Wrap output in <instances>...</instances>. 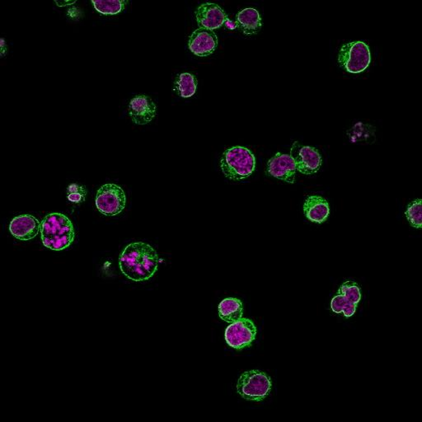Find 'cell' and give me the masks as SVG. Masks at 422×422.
<instances>
[{
  "label": "cell",
  "mask_w": 422,
  "mask_h": 422,
  "mask_svg": "<svg viewBox=\"0 0 422 422\" xmlns=\"http://www.w3.org/2000/svg\"><path fill=\"white\" fill-rule=\"evenodd\" d=\"M304 211L307 218L312 222H325L330 214L329 204L325 198L319 195H310L305 200Z\"/></svg>",
  "instance_id": "5bb4252c"
},
{
  "label": "cell",
  "mask_w": 422,
  "mask_h": 422,
  "mask_svg": "<svg viewBox=\"0 0 422 422\" xmlns=\"http://www.w3.org/2000/svg\"><path fill=\"white\" fill-rule=\"evenodd\" d=\"M189 46L194 55L206 57L215 52L218 46V37L214 31L200 28L189 37Z\"/></svg>",
  "instance_id": "ba28073f"
},
{
  "label": "cell",
  "mask_w": 422,
  "mask_h": 422,
  "mask_svg": "<svg viewBox=\"0 0 422 422\" xmlns=\"http://www.w3.org/2000/svg\"><path fill=\"white\" fill-rule=\"evenodd\" d=\"M236 26L246 35L257 33L262 28L261 16L254 8H245L237 15Z\"/></svg>",
  "instance_id": "9a60e30c"
},
{
  "label": "cell",
  "mask_w": 422,
  "mask_h": 422,
  "mask_svg": "<svg viewBox=\"0 0 422 422\" xmlns=\"http://www.w3.org/2000/svg\"><path fill=\"white\" fill-rule=\"evenodd\" d=\"M244 308L241 300L236 298H228L220 302L219 315L224 321L233 323L242 317Z\"/></svg>",
  "instance_id": "2e32d148"
},
{
  "label": "cell",
  "mask_w": 422,
  "mask_h": 422,
  "mask_svg": "<svg viewBox=\"0 0 422 422\" xmlns=\"http://www.w3.org/2000/svg\"><path fill=\"white\" fill-rule=\"evenodd\" d=\"M357 305L349 303L342 295H336L332 298L331 309L336 314H343L345 317H352L356 313Z\"/></svg>",
  "instance_id": "d6986e66"
},
{
  "label": "cell",
  "mask_w": 422,
  "mask_h": 422,
  "mask_svg": "<svg viewBox=\"0 0 422 422\" xmlns=\"http://www.w3.org/2000/svg\"><path fill=\"white\" fill-rule=\"evenodd\" d=\"M127 1L122 0H102V1H92L95 10L104 15H115L119 14L126 6Z\"/></svg>",
  "instance_id": "ac0fdd59"
},
{
  "label": "cell",
  "mask_w": 422,
  "mask_h": 422,
  "mask_svg": "<svg viewBox=\"0 0 422 422\" xmlns=\"http://www.w3.org/2000/svg\"><path fill=\"white\" fill-rule=\"evenodd\" d=\"M271 381L266 373L253 370L242 374L237 383V391L242 399L259 402L266 399L271 390Z\"/></svg>",
  "instance_id": "277c9868"
},
{
  "label": "cell",
  "mask_w": 422,
  "mask_h": 422,
  "mask_svg": "<svg viewBox=\"0 0 422 422\" xmlns=\"http://www.w3.org/2000/svg\"><path fill=\"white\" fill-rule=\"evenodd\" d=\"M295 160L296 171L303 174L316 173L322 164V157L316 148L303 146L296 149V155H291Z\"/></svg>",
  "instance_id": "7c38bea8"
},
{
  "label": "cell",
  "mask_w": 422,
  "mask_h": 422,
  "mask_svg": "<svg viewBox=\"0 0 422 422\" xmlns=\"http://www.w3.org/2000/svg\"><path fill=\"white\" fill-rule=\"evenodd\" d=\"M407 219L413 227L421 229L422 226L421 200H416L409 204L406 211Z\"/></svg>",
  "instance_id": "44dd1931"
},
{
  "label": "cell",
  "mask_w": 422,
  "mask_h": 422,
  "mask_svg": "<svg viewBox=\"0 0 422 422\" xmlns=\"http://www.w3.org/2000/svg\"><path fill=\"white\" fill-rule=\"evenodd\" d=\"M68 200L70 202L79 204L84 202L87 191L84 186L78 184H71L68 187Z\"/></svg>",
  "instance_id": "7402d4cb"
},
{
  "label": "cell",
  "mask_w": 422,
  "mask_h": 422,
  "mask_svg": "<svg viewBox=\"0 0 422 422\" xmlns=\"http://www.w3.org/2000/svg\"><path fill=\"white\" fill-rule=\"evenodd\" d=\"M267 173L271 176L284 182L294 183L296 181V167L293 157L289 155L277 153L268 162Z\"/></svg>",
  "instance_id": "8fae6325"
},
{
  "label": "cell",
  "mask_w": 422,
  "mask_h": 422,
  "mask_svg": "<svg viewBox=\"0 0 422 422\" xmlns=\"http://www.w3.org/2000/svg\"><path fill=\"white\" fill-rule=\"evenodd\" d=\"M195 14L200 28L211 31L220 28L228 20V17L222 8L218 4L213 3L202 4L195 10Z\"/></svg>",
  "instance_id": "9c48e42d"
},
{
  "label": "cell",
  "mask_w": 422,
  "mask_h": 422,
  "mask_svg": "<svg viewBox=\"0 0 422 422\" xmlns=\"http://www.w3.org/2000/svg\"><path fill=\"white\" fill-rule=\"evenodd\" d=\"M256 160L249 149L233 147L224 153L220 160V169L230 180L240 181L248 178L254 172Z\"/></svg>",
  "instance_id": "3957f363"
},
{
  "label": "cell",
  "mask_w": 422,
  "mask_h": 422,
  "mask_svg": "<svg viewBox=\"0 0 422 422\" xmlns=\"http://www.w3.org/2000/svg\"><path fill=\"white\" fill-rule=\"evenodd\" d=\"M370 59L372 57L368 46L362 41L344 45L338 57L341 66L352 74H359L367 69Z\"/></svg>",
  "instance_id": "5b68a950"
},
{
  "label": "cell",
  "mask_w": 422,
  "mask_h": 422,
  "mask_svg": "<svg viewBox=\"0 0 422 422\" xmlns=\"http://www.w3.org/2000/svg\"><path fill=\"white\" fill-rule=\"evenodd\" d=\"M257 327L249 318H241L226 328L225 341L229 347L242 349L251 346L257 336Z\"/></svg>",
  "instance_id": "52a82bcc"
},
{
  "label": "cell",
  "mask_w": 422,
  "mask_h": 422,
  "mask_svg": "<svg viewBox=\"0 0 422 422\" xmlns=\"http://www.w3.org/2000/svg\"><path fill=\"white\" fill-rule=\"evenodd\" d=\"M128 112L135 125L144 126L155 117L157 106L151 97L140 95L131 101Z\"/></svg>",
  "instance_id": "30bf717a"
},
{
  "label": "cell",
  "mask_w": 422,
  "mask_h": 422,
  "mask_svg": "<svg viewBox=\"0 0 422 422\" xmlns=\"http://www.w3.org/2000/svg\"><path fill=\"white\" fill-rule=\"evenodd\" d=\"M338 295H342L352 304L357 305L361 298L359 287L353 281H347L340 287Z\"/></svg>",
  "instance_id": "ffe728a7"
},
{
  "label": "cell",
  "mask_w": 422,
  "mask_h": 422,
  "mask_svg": "<svg viewBox=\"0 0 422 422\" xmlns=\"http://www.w3.org/2000/svg\"><path fill=\"white\" fill-rule=\"evenodd\" d=\"M40 228L39 220L30 215L15 217L10 225L12 236L22 241L32 240L39 233Z\"/></svg>",
  "instance_id": "4fadbf2b"
},
{
  "label": "cell",
  "mask_w": 422,
  "mask_h": 422,
  "mask_svg": "<svg viewBox=\"0 0 422 422\" xmlns=\"http://www.w3.org/2000/svg\"><path fill=\"white\" fill-rule=\"evenodd\" d=\"M123 274L131 280H147L155 274L159 265L156 251L146 242H133L126 247L119 258Z\"/></svg>",
  "instance_id": "6da1fadb"
},
{
  "label": "cell",
  "mask_w": 422,
  "mask_h": 422,
  "mask_svg": "<svg viewBox=\"0 0 422 422\" xmlns=\"http://www.w3.org/2000/svg\"><path fill=\"white\" fill-rule=\"evenodd\" d=\"M126 195L121 186L116 184H106L97 191L96 207L102 215L114 216L124 210Z\"/></svg>",
  "instance_id": "8992f818"
},
{
  "label": "cell",
  "mask_w": 422,
  "mask_h": 422,
  "mask_svg": "<svg viewBox=\"0 0 422 422\" xmlns=\"http://www.w3.org/2000/svg\"><path fill=\"white\" fill-rule=\"evenodd\" d=\"M198 88V80L195 77L189 73L179 75L174 84V90L178 95L184 99L193 97Z\"/></svg>",
  "instance_id": "e0dca14e"
},
{
  "label": "cell",
  "mask_w": 422,
  "mask_h": 422,
  "mask_svg": "<svg viewBox=\"0 0 422 422\" xmlns=\"http://www.w3.org/2000/svg\"><path fill=\"white\" fill-rule=\"evenodd\" d=\"M41 240L46 248L61 251L75 240V229L68 217L59 213L46 215L41 223Z\"/></svg>",
  "instance_id": "7a4b0ae2"
}]
</instances>
